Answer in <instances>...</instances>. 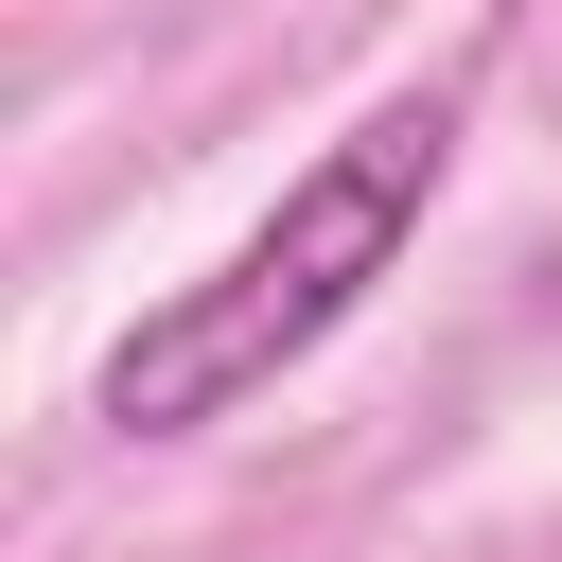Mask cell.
Returning <instances> with one entry per match:
<instances>
[{
	"label": "cell",
	"instance_id": "6da1fadb",
	"mask_svg": "<svg viewBox=\"0 0 562 562\" xmlns=\"http://www.w3.org/2000/svg\"><path fill=\"white\" fill-rule=\"evenodd\" d=\"M439 176H457V105H422V88H404V105H369L351 140H316V158L281 176V211L105 351V422H123V439H193V422L263 404L299 351H334V334L369 316V281L422 246Z\"/></svg>",
	"mask_w": 562,
	"mask_h": 562
}]
</instances>
